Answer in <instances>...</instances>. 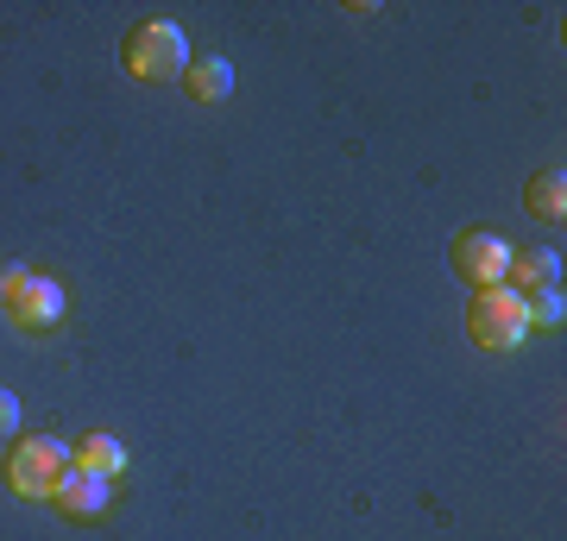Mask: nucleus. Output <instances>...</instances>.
Segmentation results:
<instances>
[{
	"label": "nucleus",
	"mask_w": 567,
	"mask_h": 541,
	"mask_svg": "<svg viewBox=\"0 0 567 541\" xmlns=\"http://www.w3.org/2000/svg\"><path fill=\"white\" fill-rule=\"evenodd\" d=\"M466 334L486 346V353H511V346L529 341V315H524V296L498 283V290H473V309H466Z\"/></svg>",
	"instance_id": "3"
},
{
	"label": "nucleus",
	"mask_w": 567,
	"mask_h": 541,
	"mask_svg": "<svg viewBox=\"0 0 567 541\" xmlns=\"http://www.w3.org/2000/svg\"><path fill=\"white\" fill-rule=\"evenodd\" d=\"M51 503H58L70 522H95V517H107V503H114V479L70 466V472H63V485L51 491Z\"/></svg>",
	"instance_id": "5"
},
{
	"label": "nucleus",
	"mask_w": 567,
	"mask_h": 541,
	"mask_svg": "<svg viewBox=\"0 0 567 541\" xmlns=\"http://www.w3.org/2000/svg\"><path fill=\"white\" fill-rule=\"evenodd\" d=\"M25 283H32V271H25L20 259H7V264H0V309H13V302L25 296Z\"/></svg>",
	"instance_id": "12"
},
{
	"label": "nucleus",
	"mask_w": 567,
	"mask_h": 541,
	"mask_svg": "<svg viewBox=\"0 0 567 541\" xmlns=\"http://www.w3.org/2000/svg\"><path fill=\"white\" fill-rule=\"evenodd\" d=\"M524 315H529V327H561L567 321L561 290H536V296H524Z\"/></svg>",
	"instance_id": "11"
},
{
	"label": "nucleus",
	"mask_w": 567,
	"mask_h": 541,
	"mask_svg": "<svg viewBox=\"0 0 567 541\" xmlns=\"http://www.w3.org/2000/svg\"><path fill=\"white\" fill-rule=\"evenodd\" d=\"M183 95H189V101H203V107L227 101V95H234V63H227V58H203V63H189V70H183Z\"/></svg>",
	"instance_id": "8"
},
{
	"label": "nucleus",
	"mask_w": 567,
	"mask_h": 541,
	"mask_svg": "<svg viewBox=\"0 0 567 541\" xmlns=\"http://www.w3.org/2000/svg\"><path fill=\"white\" fill-rule=\"evenodd\" d=\"M524 208H529L543 227H561V221H567V170H536V177H529Z\"/></svg>",
	"instance_id": "9"
},
{
	"label": "nucleus",
	"mask_w": 567,
	"mask_h": 541,
	"mask_svg": "<svg viewBox=\"0 0 567 541\" xmlns=\"http://www.w3.org/2000/svg\"><path fill=\"white\" fill-rule=\"evenodd\" d=\"M126 70L140 82H183L189 70V39L177 20H140L126 32Z\"/></svg>",
	"instance_id": "2"
},
{
	"label": "nucleus",
	"mask_w": 567,
	"mask_h": 541,
	"mask_svg": "<svg viewBox=\"0 0 567 541\" xmlns=\"http://www.w3.org/2000/svg\"><path fill=\"white\" fill-rule=\"evenodd\" d=\"M63 309H70V296H63V283L58 278H32L25 283V296L7 309L13 315V327H25V334H44V327H58Z\"/></svg>",
	"instance_id": "6"
},
{
	"label": "nucleus",
	"mask_w": 567,
	"mask_h": 541,
	"mask_svg": "<svg viewBox=\"0 0 567 541\" xmlns=\"http://www.w3.org/2000/svg\"><path fill=\"white\" fill-rule=\"evenodd\" d=\"M70 460L82 466V472H102V479H121L126 472V447L114 441V435H82V441H70Z\"/></svg>",
	"instance_id": "10"
},
{
	"label": "nucleus",
	"mask_w": 567,
	"mask_h": 541,
	"mask_svg": "<svg viewBox=\"0 0 567 541\" xmlns=\"http://www.w3.org/2000/svg\"><path fill=\"white\" fill-rule=\"evenodd\" d=\"M13 435H20V397L0 384V441H13Z\"/></svg>",
	"instance_id": "13"
},
{
	"label": "nucleus",
	"mask_w": 567,
	"mask_h": 541,
	"mask_svg": "<svg viewBox=\"0 0 567 541\" xmlns=\"http://www.w3.org/2000/svg\"><path fill=\"white\" fill-rule=\"evenodd\" d=\"M70 441H58V435H32V441H20L13 454H7V491L25 503H51V491L63 485V472H70Z\"/></svg>",
	"instance_id": "1"
},
{
	"label": "nucleus",
	"mask_w": 567,
	"mask_h": 541,
	"mask_svg": "<svg viewBox=\"0 0 567 541\" xmlns=\"http://www.w3.org/2000/svg\"><path fill=\"white\" fill-rule=\"evenodd\" d=\"M505 283L517 296H536V290H561V252L555 246H529V252H511Z\"/></svg>",
	"instance_id": "7"
},
{
	"label": "nucleus",
	"mask_w": 567,
	"mask_h": 541,
	"mask_svg": "<svg viewBox=\"0 0 567 541\" xmlns=\"http://www.w3.org/2000/svg\"><path fill=\"white\" fill-rule=\"evenodd\" d=\"M454 271H461L473 290H498L511 271V246L505 233H492V227H473V233H461L454 240Z\"/></svg>",
	"instance_id": "4"
}]
</instances>
